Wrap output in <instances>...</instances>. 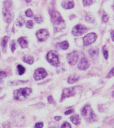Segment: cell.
Listing matches in <instances>:
<instances>
[{
    "label": "cell",
    "mask_w": 114,
    "mask_h": 128,
    "mask_svg": "<svg viewBox=\"0 0 114 128\" xmlns=\"http://www.w3.org/2000/svg\"><path fill=\"white\" fill-rule=\"evenodd\" d=\"M62 7L65 9H71L74 7V2L73 0H64L61 3Z\"/></svg>",
    "instance_id": "4fadbf2b"
},
{
    "label": "cell",
    "mask_w": 114,
    "mask_h": 128,
    "mask_svg": "<svg viewBox=\"0 0 114 128\" xmlns=\"http://www.w3.org/2000/svg\"><path fill=\"white\" fill-rule=\"evenodd\" d=\"M87 31H88V28L85 26L81 25V24H78L73 28L72 34L75 36H79L83 34H85Z\"/></svg>",
    "instance_id": "5b68a950"
},
{
    "label": "cell",
    "mask_w": 114,
    "mask_h": 128,
    "mask_svg": "<svg viewBox=\"0 0 114 128\" xmlns=\"http://www.w3.org/2000/svg\"><path fill=\"white\" fill-rule=\"evenodd\" d=\"M44 126V124L42 122H39V123H37L35 124V128H42Z\"/></svg>",
    "instance_id": "d590c367"
},
{
    "label": "cell",
    "mask_w": 114,
    "mask_h": 128,
    "mask_svg": "<svg viewBox=\"0 0 114 128\" xmlns=\"http://www.w3.org/2000/svg\"><path fill=\"white\" fill-rule=\"evenodd\" d=\"M78 60V54L76 51H73L67 55V60L71 66H74L77 63Z\"/></svg>",
    "instance_id": "9c48e42d"
},
{
    "label": "cell",
    "mask_w": 114,
    "mask_h": 128,
    "mask_svg": "<svg viewBox=\"0 0 114 128\" xmlns=\"http://www.w3.org/2000/svg\"><path fill=\"white\" fill-rule=\"evenodd\" d=\"M49 128H58V124L54 123V122H50Z\"/></svg>",
    "instance_id": "836d02e7"
},
{
    "label": "cell",
    "mask_w": 114,
    "mask_h": 128,
    "mask_svg": "<svg viewBox=\"0 0 114 128\" xmlns=\"http://www.w3.org/2000/svg\"><path fill=\"white\" fill-rule=\"evenodd\" d=\"M25 82H27V81H18V82H12V84H14V85H17V84H21V83H25Z\"/></svg>",
    "instance_id": "f35d334b"
},
{
    "label": "cell",
    "mask_w": 114,
    "mask_h": 128,
    "mask_svg": "<svg viewBox=\"0 0 114 128\" xmlns=\"http://www.w3.org/2000/svg\"><path fill=\"white\" fill-rule=\"evenodd\" d=\"M111 38H112V39H113V41H114V31L111 32Z\"/></svg>",
    "instance_id": "60d3db41"
},
{
    "label": "cell",
    "mask_w": 114,
    "mask_h": 128,
    "mask_svg": "<svg viewBox=\"0 0 114 128\" xmlns=\"http://www.w3.org/2000/svg\"><path fill=\"white\" fill-rule=\"evenodd\" d=\"M31 1H32V0H26V2H27V3H29V2H31Z\"/></svg>",
    "instance_id": "b9f144b4"
},
{
    "label": "cell",
    "mask_w": 114,
    "mask_h": 128,
    "mask_svg": "<svg viewBox=\"0 0 114 128\" xmlns=\"http://www.w3.org/2000/svg\"><path fill=\"white\" fill-rule=\"evenodd\" d=\"M73 112H74V110H69L68 111H66V112H65V113L64 114H66V115H68V114H71V113H73Z\"/></svg>",
    "instance_id": "74e56055"
},
{
    "label": "cell",
    "mask_w": 114,
    "mask_h": 128,
    "mask_svg": "<svg viewBox=\"0 0 114 128\" xmlns=\"http://www.w3.org/2000/svg\"><path fill=\"white\" fill-rule=\"evenodd\" d=\"M113 77H114V68H112V70L110 71L108 74V76H107V78H111Z\"/></svg>",
    "instance_id": "4dcf8cb0"
},
{
    "label": "cell",
    "mask_w": 114,
    "mask_h": 128,
    "mask_svg": "<svg viewBox=\"0 0 114 128\" xmlns=\"http://www.w3.org/2000/svg\"><path fill=\"white\" fill-rule=\"evenodd\" d=\"M68 46H69V44H68V43L67 41H63V42H61L59 44V48H61V49H63V50L68 49Z\"/></svg>",
    "instance_id": "44dd1931"
},
{
    "label": "cell",
    "mask_w": 114,
    "mask_h": 128,
    "mask_svg": "<svg viewBox=\"0 0 114 128\" xmlns=\"http://www.w3.org/2000/svg\"><path fill=\"white\" fill-rule=\"evenodd\" d=\"M1 90H2V88H0V91H1Z\"/></svg>",
    "instance_id": "ee69618b"
},
{
    "label": "cell",
    "mask_w": 114,
    "mask_h": 128,
    "mask_svg": "<svg viewBox=\"0 0 114 128\" xmlns=\"http://www.w3.org/2000/svg\"><path fill=\"white\" fill-rule=\"evenodd\" d=\"M70 120H71V121L74 124L77 125V124H79L81 123V120H80V118H79V116L78 114H73V115H72L70 118Z\"/></svg>",
    "instance_id": "2e32d148"
},
{
    "label": "cell",
    "mask_w": 114,
    "mask_h": 128,
    "mask_svg": "<svg viewBox=\"0 0 114 128\" xmlns=\"http://www.w3.org/2000/svg\"><path fill=\"white\" fill-rule=\"evenodd\" d=\"M81 115L88 122H96L97 120V117L94 112L91 109L90 105H86L83 107V108L81 110Z\"/></svg>",
    "instance_id": "7a4b0ae2"
},
{
    "label": "cell",
    "mask_w": 114,
    "mask_h": 128,
    "mask_svg": "<svg viewBox=\"0 0 114 128\" xmlns=\"http://www.w3.org/2000/svg\"><path fill=\"white\" fill-rule=\"evenodd\" d=\"M48 102H49V103H50V104H53V105H55L56 104V102L54 100V98H53V97L52 96H49L48 97Z\"/></svg>",
    "instance_id": "f1b7e54d"
},
{
    "label": "cell",
    "mask_w": 114,
    "mask_h": 128,
    "mask_svg": "<svg viewBox=\"0 0 114 128\" xmlns=\"http://www.w3.org/2000/svg\"><path fill=\"white\" fill-rule=\"evenodd\" d=\"M17 70H18L19 75H20V76L23 75L24 73V72H25V68L21 65H19L18 66H17Z\"/></svg>",
    "instance_id": "cb8c5ba5"
},
{
    "label": "cell",
    "mask_w": 114,
    "mask_h": 128,
    "mask_svg": "<svg viewBox=\"0 0 114 128\" xmlns=\"http://www.w3.org/2000/svg\"><path fill=\"white\" fill-rule=\"evenodd\" d=\"M18 43L22 48H26L28 47V42L24 37H21L18 39Z\"/></svg>",
    "instance_id": "9a60e30c"
},
{
    "label": "cell",
    "mask_w": 114,
    "mask_h": 128,
    "mask_svg": "<svg viewBox=\"0 0 114 128\" xmlns=\"http://www.w3.org/2000/svg\"></svg>",
    "instance_id": "f6af8a7d"
},
{
    "label": "cell",
    "mask_w": 114,
    "mask_h": 128,
    "mask_svg": "<svg viewBox=\"0 0 114 128\" xmlns=\"http://www.w3.org/2000/svg\"><path fill=\"white\" fill-rule=\"evenodd\" d=\"M88 54H89V56L91 57V58L93 59H95L98 56V54H99V50H98V48H93L89 50L88 51Z\"/></svg>",
    "instance_id": "5bb4252c"
},
{
    "label": "cell",
    "mask_w": 114,
    "mask_h": 128,
    "mask_svg": "<svg viewBox=\"0 0 114 128\" xmlns=\"http://www.w3.org/2000/svg\"><path fill=\"white\" fill-rule=\"evenodd\" d=\"M76 95V90L74 88H66L63 90L62 96H61V101H63L64 99L70 98Z\"/></svg>",
    "instance_id": "ba28073f"
},
{
    "label": "cell",
    "mask_w": 114,
    "mask_h": 128,
    "mask_svg": "<svg viewBox=\"0 0 114 128\" xmlns=\"http://www.w3.org/2000/svg\"><path fill=\"white\" fill-rule=\"evenodd\" d=\"M23 60L28 64H32L34 63V58L30 56H25L23 58Z\"/></svg>",
    "instance_id": "d6986e66"
},
{
    "label": "cell",
    "mask_w": 114,
    "mask_h": 128,
    "mask_svg": "<svg viewBox=\"0 0 114 128\" xmlns=\"http://www.w3.org/2000/svg\"><path fill=\"white\" fill-rule=\"evenodd\" d=\"M86 22H88V23L93 24L95 22V19L93 17V16L90 14H87L86 16Z\"/></svg>",
    "instance_id": "ffe728a7"
},
{
    "label": "cell",
    "mask_w": 114,
    "mask_h": 128,
    "mask_svg": "<svg viewBox=\"0 0 114 128\" xmlns=\"http://www.w3.org/2000/svg\"><path fill=\"white\" fill-rule=\"evenodd\" d=\"M96 0H83V4L85 6H90L94 4Z\"/></svg>",
    "instance_id": "7402d4cb"
},
{
    "label": "cell",
    "mask_w": 114,
    "mask_h": 128,
    "mask_svg": "<svg viewBox=\"0 0 114 128\" xmlns=\"http://www.w3.org/2000/svg\"><path fill=\"white\" fill-rule=\"evenodd\" d=\"M7 77V74L5 72L3 71H0V79H2V78H5Z\"/></svg>",
    "instance_id": "e575fe53"
},
{
    "label": "cell",
    "mask_w": 114,
    "mask_h": 128,
    "mask_svg": "<svg viewBox=\"0 0 114 128\" xmlns=\"http://www.w3.org/2000/svg\"><path fill=\"white\" fill-rule=\"evenodd\" d=\"M11 48H12V51L14 52V50L16 49V44H15V42L14 41H12L11 43Z\"/></svg>",
    "instance_id": "d6a6232c"
},
{
    "label": "cell",
    "mask_w": 114,
    "mask_h": 128,
    "mask_svg": "<svg viewBox=\"0 0 114 128\" xmlns=\"http://www.w3.org/2000/svg\"><path fill=\"white\" fill-rule=\"evenodd\" d=\"M54 120L56 121H59L61 120V117H54Z\"/></svg>",
    "instance_id": "ab89813d"
},
{
    "label": "cell",
    "mask_w": 114,
    "mask_h": 128,
    "mask_svg": "<svg viewBox=\"0 0 114 128\" xmlns=\"http://www.w3.org/2000/svg\"><path fill=\"white\" fill-rule=\"evenodd\" d=\"M46 76H47V73L46 72L44 69L41 68L37 69L34 74V78L36 80H42V79L45 78Z\"/></svg>",
    "instance_id": "52a82bcc"
},
{
    "label": "cell",
    "mask_w": 114,
    "mask_h": 128,
    "mask_svg": "<svg viewBox=\"0 0 114 128\" xmlns=\"http://www.w3.org/2000/svg\"><path fill=\"white\" fill-rule=\"evenodd\" d=\"M97 39V35L95 33H91L87 34L86 36L83 38V45L85 46H89L92 44H93Z\"/></svg>",
    "instance_id": "8992f818"
},
{
    "label": "cell",
    "mask_w": 114,
    "mask_h": 128,
    "mask_svg": "<svg viewBox=\"0 0 114 128\" xmlns=\"http://www.w3.org/2000/svg\"><path fill=\"white\" fill-rule=\"evenodd\" d=\"M25 14H26V16H27V17H29V18H32V16H34L33 12H32V11L31 9H28L27 11H26Z\"/></svg>",
    "instance_id": "4316f807"
},
{
    "label": "cell",
    "mask_w": 114,
    "mask_h": 128,
    "mask_svg": "<svg viewBox=\"0 0 114 128\" xmlns=\"http://www.w3.org/2000/svg\"><path fill=\"white\" fill-rule=\"evenodd\" d=\"M109 20V16L107 15V14H104L102 17V21L103 23H107Z\"/></svg>",
    "instance_id": "83f0119b"
},
{
    "label": "cell",
    "mask_w": 114,
    "mask_h": 128,
    "mask_svg": "<svg viewBox=\"0 0 114 128\" xmlns=\"http://www.w3.org/2000/svg\"><path fill=\"white\" fill-rule=\"evenodd\" d=\"M90 67V64L88 62V60L86 58H82L79 64L78 65V68L79 70H86L87 69Z\"/></svg>",
    "instance_id": "7c38bea8"
},
{
    "label": "cell",
    "mask_w": 114,
    "mask_h": 128,
    "mask_svg": "<svg viewBox=\"0 0 114 128\" xmlns=\"http://www.w3.org/2000/svg\"><path fill=\"white\" fill-rule=\"evenodd\" d=\"M4 5H5V8L7 9H11L12 6V2L10 0H7L4 2Z\"/></svg>",
    "instance_id": "603a6c76"
},
{
    "label": "cell",
    "mask_w": 114,
    "mask_h": 128,
    "mask_svg": "<svg viewBox=\"0 0 114 128\" xmlns=\"http://www.w3.org/2000/svg\"><path fill=\"white\" fill-rule=\"evenodd\" d=\"M8 40H9V37L8 36H5L2 39V42H1V45H2V50L4 52L6 51V49H7V44L8 42Z\"/></svg>",
    "instance_id": "ac0fdd59"
},
{
    "label": "cell",
    "mask_w": 114,
    "mask_h": 128,
    "mask_svg": "<svg viewBox=\"0 0 114 128\" xmlns=\"http://www.w3.org/2000/svg\"><path fill=\"white\" fill-rule=\"evenodd\" d=\"M32 92V90L28 88H20L14 92V98L17 100H24L27 98V97Z\"/></svg>",
    "instance_id": "3957f363"
},
{
    "label": "cell",
    "mask_w": 114,
    "mask_h": 128,
    "mask_svg": "<svg viewBox=\"0 0 114 128\" xmlns=\"http://www.w3.org/2000/svg\"><path fill=\"white\" fill-rule=\"evenodd\" d=\"M112 97L114 98V91L113 92V93H112Z\"/></svg>",
    "instance_id": "7bdbcfd3"
},
{
    "label": "cell",
    "mask_w": 114,
    "mask_h": 128,
    "mask_svg": "<svg viewBox=\"0 0 114 128\" xmlns=\"http://www.w3.org/2000/svg\"><path fill=\"white\" fill-rule=\"evenodd\" d=\"M49 36V32L46 29H40L37 33V37L39 41H46Z\"/></svg>",
    "instance_id": "30bf717a"
},
{
    "label": "cell",
    "mask_w": 114,
    "mask_h": 128,
    "mask_svg": "<svg viewBox=\"0 0 114 128\" xmlns=\"http://www.w3.org/2000/svg\"><path fill=\"white\" fill-rule=\"evenodd\" d=\"M79 79V76L78 75H72L68 79V82L69 84H73L76 82Z\"/></svg>",
    "instance_id": "e0dca14e"
},
{
    "label": "cell",
    "mask_w": 114,
    "mask_h": 128,
    "mask_svg": "<svg viewBox=\"0 0 114 128\" xmlns=\"http://www.w3.org/2000/svg\"><path fill=\"white\" fill-rule=\"evenodd\" d=\"M34 20L38 24H41L43 22V18L41 17V15H36L34 17Z\"/></svg>",
    "instance_id": "d4e9b609"
},
{
    "label": "cell",
    "mask_w": 114,
    "mask_h": 128,
    "mask_svg": "<svg viewBox=\"0 0 114 128\" xmlns=\"http://www.w3.org/2000/svg\"><path fill=\"white\" fill-rule=\"evenodd\" d=\"M46 59L49 64L54 66H58L59 64V58L58 54L54 50H51L47 54Z\"/></svg>",
    "instance_id": "277c9868"
},
{
    "label": "cell",
    "mask_w": 114,
    "mask_h": 128,
    "mask_svg": "<svg viewBox=\"0 0 114 128\" xmlns=\"http://www.w3.org/2000/svg\"><path fill=\"white\" fill-rule=\"evenodd\" d=\"M3 128H11L10 124H9L8 122H5V123L3 124Z\"/></svg>",
    "instance_id": "8d00e7d4"
},
{
    "label": "cell",
    "mask_w": 114,
    "mask_h": 128,
    "mask_svg": "<svg viewBox=\"0 0 114 128\" xmlns=\"http://www.w3.org/2000/svg\"><path fill=\"white\" fill-rule=\"evenodd\" d=\"M51 18V22L54 24V26L55 28V32H58L63 30L66 25H65V22L61 17V15L56 11H52L50 12Z\"/></svg>",
    "instance_id": "6da1fadb"
},
{
    "label": "cell",
    "mask_w": 114,
    "mask_h": 128,
    "mask_svg": "<svg viewBox=\"0 0 114 128\" xmlns=\"http://www.w3.org/2000/svg\"><path fill=\"white\" fill-rule=\"evenodd\" d=\"M34 26V24L32 22V21H28L27 24H26V26L28 28H32Z\"/></svg>",
    "instance_id": "f546056e"
},
{
    "label": "cell",
    "mask_w": 114,
    "mask_h": 128,
    "mask_svg": "<svg viewBox=\"0 0 114 128\" xmlns=\"http://www.w3.org/2000/svg\"><path fill=\"white\" fill-rule=\"evenodd\" d=\"M61 128H71V125L68 123V122H64L61 125Z\"/></svg>",
    "instance_id": "1f68e13d"
},
{
    "label": "cell",
    "mask_w": 114,
    "mask_h": 128,
    "mask_svg": "<svg viewBox=\"0 0 114 128\" xmlns=\"http://www.w3.org/2000/svg\"><path fill=\"white\" fill-rule=\"evenodd\" d=\"M2 14L4 16V20L7 23H11V22L13 19V14L10 12V9H7L4 8L2 10Z\"/></svg>",
    "instance_id": "8fae6325"
},
{
    "label": "cell",
    "mask_w": 114,
    "mask_h": 128,
    "mask_svg": "<svg viewBox=\"0 0 114 128\" xmlns=\"http://www.w3.org/2000/svg\"><path fill=\"white\" fill-rule=\"evenodd\" d=\"M103 55L104 57L106 60L108 58V51L106 49V46H103Z\"/></svg>",
    "instance_id": "484cf974"
}]
</instances>
